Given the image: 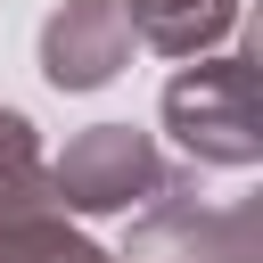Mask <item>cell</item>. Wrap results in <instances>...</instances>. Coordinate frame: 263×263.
Listing matches in <instances>:
<instances>
[{
	"instance_id": "7",
	"label": "cell",
	"mask_w": 263,
	"mask_h": 263,
	"mask_svg": "<svg viewBox=\"0 0 263 263\" xmlns=\"http://www.w3.org/2000/svg\"><path fill=\"white\" fill-rule=\"evenodd\" d=\"M25 197H49V156H41L33 123L16 107H0V205H25Z\"/></svg>"
},
{
	"instance_id": "2",
	"label": "cell",
	"mask_w": 263,
	"mask_h": 263,
	"mask_svg": "<svg viewBox=\"0 0 263 263\" xmlns=\"http://www.w3.org/2000/svg\"><path fill=\"white\" fill-rule=\"evenodd\" d=\"M173 189V164L148 132L132 123H90L66 140V156L49 164V197L58 214H123L140 197H164Z\"/></svg>"
},
{
	"instance_id": "5",
	"label": "cell",
	"mask_w": 263,
	"mask_h": 263,
	"mask_svg": "<svg viewBox=\"0 0 263 263\" xmlns=\"http://www.w3.org/2000/svg\"><path fill=\"white\" fill-rule=\"evenodd\" d=\"M132 41H148L156 58H205L214 41L238 33V0H115Z\"/></svg>"
},
{
	"instance_id": "1",
	"label": "cell",
	"mask_w": 263,
	"mask_h": 263,
	"mask_svg": "<svg viewBox=\"0 0 263 263\" xmlns=\"http://www.w3.org/2000/svg\"><path fill=\"white\" fill-rule=\"evenodd\" d=\"M164 132L197 156V164H263V115H255V58H197L164 82Z\"/></svg>"
},
{
	"instance_id": "6",
	"label": "cell",
	"mask_w": 263,
	"mask_h": 263,
	"mask_svg": "<svg viewBox=\"0 0 263 263\" xmlns=\"http://www.w3.org/2000/svg\"><path fill=\"white\" fill-rule=\"evenodd\" d=\"M0 263H115L99 238H82L58 197H25V205H0Z\"/></svg>"
},
{
	"instance_id": "4",
	"label": "cell",
	"mask_w": 263,
	"mask_h": 263,
	"mask_svg": "<svg viewBox=\"0 0 263 263\" xmlns=\"http://www.w3.org/2000/svg\"><path fill=\"white\" fill-rule=\"evenodd\" d=\"M132 66V25L115 0H66L41 25V74L58 90H99Z\"/></svg>"
},
{
	"instance_id": "3",
	"label": "cell",
	"mask_w": 263,
	"mask_h": 263,
	"mask_svg": "<svg viewBox=\"0 0 263 263\" xmlns=\"http://www.w3.org/2000/svg\"><path fill=\"white\" fill-rule=\"evenodd\" d=\"M115 263H255V205H197L164 189Z\"/></svg>"
}]
</instances>
